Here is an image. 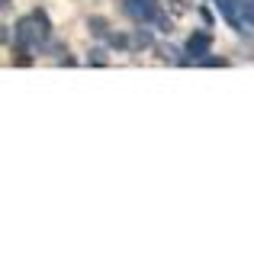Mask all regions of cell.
I'll return each instance as SVG.
<instances>
[{"mask_svg": "<svg viewBox=\"0 0 254 254\" xmlns=\"http://www.w3.org/2000/svg\"><path fill=\"white\" fill-rule=\"evenodd\" d=\"M45 36H49V19H45L42 10H36L32 16L16 23V45L19 49H36V45L45 42Z\"/></svg>", "mask_w": 254, "mask_h": 254, "instance_id": "6da1fadb", "label": "cell"}, {"mask_svg": "<svg viewBox=\"0 0 254 254\" xmlns=\"http://www.w3.org/2000/svg\"><path fill=\"white\" fill-rule=\"evenodd\" d=\"M209 42H212V36H209V32H196V36H190V42H187V52H190L193 58H199V55H206Z\"/></svg>", "mask_w": 254, "mask_h": 254, "instance_id": "7a4b0ae2", "label": "cell"}, {"mask_svg": "<svg viewBox=\"0 0 254 254\" xmlns=\"http://www.w3.org/2000/svg\"><path fill=\"white\" fill-rule=\"evenodd\" d=\"M219 6H222L225 19H232V23H238V10L245 6V0H219Z\"/></svg>", "mask_w": 254, "mask_h": 254, "instance_id": "3957f363", "label": "cell"}, {"mask_svg": "<svg viewBox=\"0 0 254 254\" xmlns=\"http://www.w3.org/2000/svg\"><path fill=\"white\" fill-rule=\"evenodd\" d=\"M155 6H158L155 0H138V10H135V16H138V19H155V13H158Z\"/></svg>", "mask_w": 254, "mask_h": 254, "instance_id": "277c9868", "label": "cell"}, {"mask_svg": "<svg viewBox=\"0 0 254 254\" xmlns=\"http://www.w3.org/2000/svg\"><path fill=\"white\" fill-rule=\"evenodd\" d=\"M90 32H93V36H106V19L93 16V19H90Z\"/></svg>", "mask_w": 254, "mask_h": 254, "instance_id": "5b68a950", "label": "cell"}, {"mask_svg": "<svg viewBox=\"0 0 254 254\" xmlns=\"http://www.w3.org/2000/svg\"><path fill=\"white\" fill-rule=\"evenodd\" d=\"M110 45H113V49H126L129 42H126V36H113V39H110Z\"/></svg>", "mask_w": 254, "mask_h": 254, "instance_id": "8992f818", "label": "cell"}, {"mask_svg": "<svg viewBox=\"0 0 254 254\" xmlns=\"http://www.w3.org/2000/svg\"><path fill=\"white\" fill-rule=\"evenodd\" d=\"M103 62H106L103 52H90V64H103Z\"/></svg>", "mask_w": 254, "mask_h": 254, "instance_id": "52a82bcc", "label": "cell"}, {"mask_svg": "<svg viewBox=\"0 0 254 254\" xmlns=\"http://www.w3.org/2000/svg\"><path fill=\"white\" fill-rule=\"evenodd\" d=\"M203 64H212V68H219V64H225V62H222V58H212V55H209V58H203Z\"/></svg>", "mask_w": 254, "mask_h": 254, "instance_id": "ba28073f", "label": "cell"}, {"mask_svg": "<svg viewBox=\"0 0 254 254\" xmlns=\"http://www.w3.org/2000/svg\"><path fill=\"white\" fill-rule=\"evenodd\" d=\"M135 45H151V36H148V32H142V36L135 39Z\"/></svg>", "mask_w": 254, "mask_h": 254, "instance_id": "9c48e42d", "label": "cell"}, {"mask_svg": "<svg viewBox=\"0 0 254 254\" xmlns=\"http://www.w3.org/2000/svg\"><path fill=\"white\" fill-rule=\"evenodd\" d=\"M245 13H248V19L254 23V0H251V3H245Z\"/></svg>", "mask_w": 254, "mask_h": 254, "instance_id": "30bf717a", "label": "cell"}]
</instances>
